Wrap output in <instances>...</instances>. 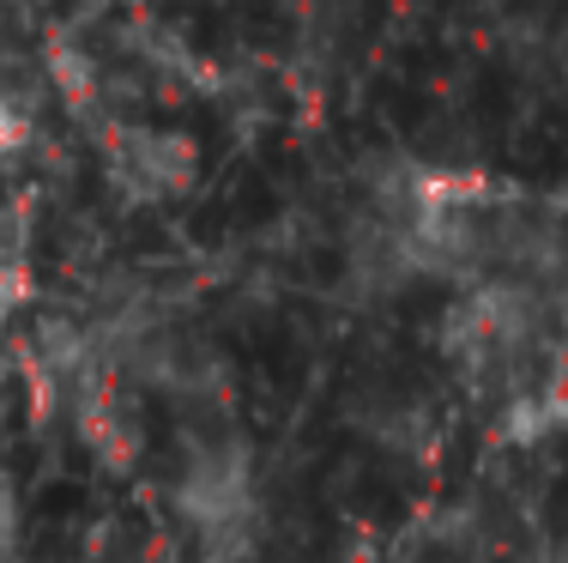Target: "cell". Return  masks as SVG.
<instances>
[{"label":"cell","mask_w":568,"mask_h":563,"mask_svg":"<svg viewBox=\"0 0 568 563\" xmlns=\"http://www.w3.org/2000/svg\"><path fill=\"white\" fill-rule=\"evenodd\" d=\"M170 503L212 563L248 557L261 540V485H254V461L242 442H194L182 454Z\"/></svg>","instance_id":"1"},{"label":"cell","mask_w":568,"mask_h":563,"mask_svg":"<svg viewBox=\"0 0 568 563\" xmlns=\"http://www.w3.org/2000/svg\"><path fill=\"white\" fill-rule=\"evenodd\" d=\"M110 182L140 207H170L200 182V145L175 128H115L110 140Z\"/></svg>","instance_id":"2"},{"label":"cell","mask_w":568,"mask_h":563,"mask_svg":"<svg viewBox=\"0 0 568 563\" xmlns=\"http://www.w3.org/2000/svg\"><path fill=\"white\" fill-rule=\"evenodd\" d=\"M24 303H31V273H24L19 261H7V254H0V333L12 328V315H19Z\"/></svg>","instance_id":"3"},{"label":"cell","mask_w":568,"mask_h":563,"mask_svg":"<svg viewBox=\"0 0 568 563\" xmlns=\"http://www.w3.org/2000/svg\"><path fill=\"white\" fill-rule=\"evenodd\" d=\"M19 145H24V110L7 98V86H0V164H7Z\"/></svg>","instance_id":"4"}]
</instances>
